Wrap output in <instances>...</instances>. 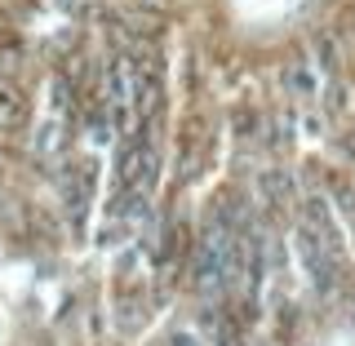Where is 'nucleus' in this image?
I'll use <instances>...</instances> for the list:
<instances>
[{"label": "nucleus", "instance_id": "obj_1", "mask_svg": "<svg viewBox=\"0 0 355 346\" xmlns=\"http://www.w3.org/2000/svg\"><path fill=\"white\" fill-rule=\"evenodd\" d=\"M297 244H302V258H306V266H311V275H315V284L329 288V280L338 275V266H342V253H338V227H333L324 200H315V196L306 200Z\"/></svg>", "mask_w": 355, "mask_h": 346}]
</instances>
